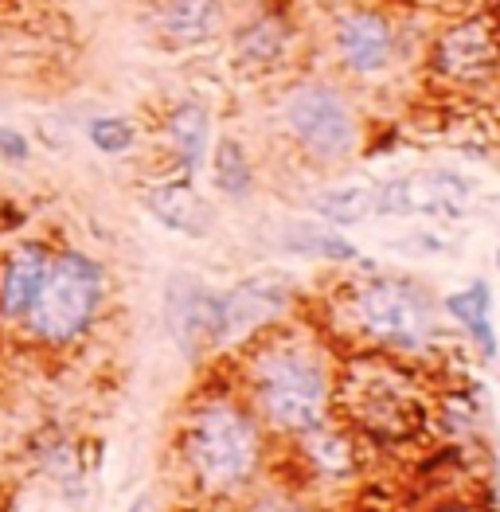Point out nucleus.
<instances>
[{"instance_id": "18", "label": "nucleus", "mask_w": 500, "mask_h": 512, "mask_svg": "<svg viewBox=\"0 0 500 512\" xmlns=\"http://www.w3.org/2000/svg\"><path fill=\"white\" fill-rule=\"evenodd\" d=\"M282 247L290 255L301 258H321V262H364L360 247H352L336 227L321 223V219H293L282 227Z\"/></svg>"}, {"instance_id": "8", "label": "nucleus", "mask_w": 500, "mask_h": 512, "mask_svg": "<svg viewBox=\"0 0 500 512\" xmlns=\"http://www.w3.org/2000/svg\"><path fill=\"white\" fill-rule=\"evenodd\" d=\"M430 67L438 79L458 86H481L500 75V24L489 12L465 16L450 24L434 47H430Z\"/></svg>"}, {"instance_id": "5", "label": "nucleus", "mask_w": 500, "mask_h": 512, "mask_svg": "<svg viewBox=\"0 0 500 512\" xmlns=\"http://www.w3.org/2000/svg\"><path fill=\"white\" fill-rule=\"evenodd\" d=\"M278 118L293 145L321 169L348 165L360 149V118L340 83H329V79L293 83L282 94Z\"/></svg>"}, {"instance_id": "6", "label": "nucleus", "mask_w": 500, "mask_h": 512, "mask_svg": "<svg viewBox=\"0 0 500 512\" xmlns=\"http://www.w3.org/2000/svg\"><path fill=\"white\" fill-rule=\"evenodd\" d=\"M352 376H360V395H356V423L372 434H411L418 423H426V403L415 395L411 376L391 364L387 352H368L356 356Z\"/></svg>"}, {"instance_id": "21", "label": "nucleus", "mask_w": 500, "mask_h": 512, "mask_svg": "<svg viewBox=\"0 0 500 512\" xmlns=\"http://www.w3.org/2000/svg\"><path fill=\"white\" fill-rule=\"evenodd\" d=\"M297 442H301V450H305V462L317 466L321 473H329V477H348V473H356V446H352V438H348L344 430L321 423V427L297 434Z\"/></svg>"}, {"instance_id": "22", "label": "nucleus", "mask_w": 500, "mask_h": 512, "mask_svg": "<svg viewBox=\"0 0 500 512\" xmlns=\"http://www.w3.org/2000/svg\"><path fill=\"white\" fill-rule=\"evenodd\" d=\"M86 141L106 157H122L137 145V126L122 114H102L86 126Z\"/></svg>"}, {"instance_id": "7", "label": "nucleus", "mask_w": 500, "mask_h": 512, "mask_svg": "<svg viewBox=\"0 0 500 512\" xmlns=\"http://www.w3.org/2000/svg\"><path fill=\"white\" fill-rule=\"evenodd\" d=\"M297 309V282L282 270H262L219 290V352L243 348L258 333L282 325Z\"/></svg>"}, {"instance_id": "9", "label": "nucleus", "mask_w": 500, "mask_h": 512, "mask_svg": "<svg viewBox=\"0 0 500 512\" xmlns=\"http://www.w3.org/2000/svg\"><path fill=\"white\" fill-rule=\"evenodd\" d=\"M165 325L184 360L204 364L219 352V290L192 274H172L165 282Z\"/></svg>"}, {"instance_id": "25", "label": "nucleus", "mask_w": 500, "mask_h": 512, "mask_svg": "<svg viewBox=\"0 0 500 512\" xmlns=\"http://www.w3.org/2000/svg\"><path fill=\"white\" fill-rule=\"evenodd\" d=\"M438 512H473V509H461V505H446V509H438Z\"/></svg>"}, {"instance_id": "12", "label": "nucleus", "mask_w": 500, "mask_h": 512, "mask_svg": "<svg viewBox=\"0 0 500 512\" xmlns=\"http://www.w3.org/2000/svg\"><path fill=\"white\" fill-rule=\"evenodd\" d=\"M149 28L165 51H196L227 32L223 0H157L149 12Z\"/></svg>"}, {"instance_id": "16", "label": "nucleus", "mask_w": 500, "mask_h": 512, "mask_svg": "<svg viewBox=\"0 0 500 512\" xmlns=\"http://www.w3.org/2000/svg\"><path fill=\"white\" fill-rule=\"evenodd\" d=\"M442 313L461 325V333L473 341V348L485 356V360H497L500 341H497V325H493V286L485 278H473L465 290H454L438 301Z\"/></svg>"}, {"instance_id": "20", "label": "nucleus", "mask_w": 500, "mask_h": 512, "mask_svg": "<svg viewBox=\"0 0 500 512\" xmlns=\"http://www.w3.org/2000/svg\"><path fill=\"white\" fill-rule=\"evenodd\" d=\"M313 215L329 227H356L368 215H375V188L368 184H336V188H321L309 200Z\"/></svg>"}, {"instance_id": "26", "label": "nucleus", "mask_w": 500, "mask_h": 512, "mask_svg": "<svg viewBox=\"0 0 500 512\" xmlns=\"http://www.w3.org/2000/svg\"><path fill=\"white\" fill-rule=\"evenodd\" d=\"M493 262H497V270H500V247H497V258H493Z\"/></svg>"}, {"instance_id": "3", "label": "nucleus", "mask_w": 500, "mask_h": 512, "mask_svg": "<svg viewBox=\"0 0 500 512\" xmlns=\"http://www.w3.org/2000/svg\"><path fill=\"white\" fill-rule=\"evenodd\" d=\"M340 313L360 341L387 356H426L442 337V305L407 274H368L352 282Z\"/></svg>"}, {"instance_id": "23", "label": "nucleus", "mask_w": 500, "mask_h": 512, "mask_svg": "<svg viewBox=\"0 0 500 512\" xmlns=\"http://www.w3.org/2000/svg\"><path fill=\"white\" fill-rule=\"evenodd\" d=\"M0 161L8 165H28L32 161V141L12 126H0Z\"/></svg>"}, {"instance_id": "10", "label": "nucleus", "mask_w": 500, "mask_h": 512, "mask_svg": "<svg viewBox=\"0 0 500 512\" xmlns=\"http://www.w3.org/2000/svg\"><path fill=\"white\" fill-rule=\"evenodd\" d=\"M333 55L352 79H375L395 67L399 32L379 8H344L333 20Z\"/></svg>"}, {"instance_id": "13", "label": "nucleus", "mask_w": 500, "mask_h": 512, "mask_svg": "<svg viewBox=\"0 0 500 512\" xmlns=\"http://www.w3.org/2000/svg\"><path fill=\"white\" fill-rule=\"evenodd\" d=\"M141 204L145 212L153 215L161 227L184 235V239H208L215 231V208L196 192V184L184 176V180H161V184H149L141 192Z\"/></svg>"}, {"instance_id": "2", "label": "nucleus", "mask_w": 500, "mask_h": 512, "mask_svg": "<svg viewBox=\"0 0 500 512\" xmlns=\"http://www.w3.org/2000/svg\"><path fill=\"white\" fill-rule=\"evenodd\" d=\"M266 458V427L250 411L243 395L208 391L188 407L180 427V466L196 493L204 497H235L262 470Z\"/></svg>"}, {"instance_id": "1", "label": "nucleus", "mask_w": 500, "mask_h": 512, "mask_svg": "<svg viewBox=\"0 0 500 512\" xmlns=\"http://www.w3.org/2000/svg\"><path fill=\"white\" fill-rule=\"evenodd\" d=\"M239 384L258 423L286 438L329 423V411L336 403L329 352L317 337L290 329L286 321L243 344Z\"/></svg>"}, {"instance_id": "14", "label": "nucleus", "mask_w": 500, "mask_h": 512, "mask_svg": "<svg viewBox=\"0 0 500 512\" xmlns=\"http://www.w3.org/2000/svg\"><path fill=\"white\" fill-rule=\"evenodd\" d=\"M51 247L40 239L16 243L4 262H0V321L4 325H20L32 309V301L40 294L43 270H47Z\"/></svg>"}, {"instance_id": "15", "label": "nucleus", "mask_w": 500, "mask_h": 512, "mask_svg": "<svg viewBox=\"0 0 500 512\" xmlns=\"http://www.w3.org/2000/svg\"><path fill=\"white\" fill-rule=\"evenodd\" d=\"M293 47V24L282 16V12H254L243 24H235L231 32V55L243 63V67H254V71H266L274 63H282Z\"/></svg>"}, {"instance_id": "11", "label": "nucleus", "mask_w": 500, "mask_h": 512, "mask_svg": "<svg viewBox=\"0 0 500 512\" xmlns=\"http://www.w3.org/2000/svg\"><path fill=\"white\" fill-rule=\"evenodd\" d=\"M469 180L450 169H426L375 184V215H461Z\"/></svg>"}, {"instance_id": "19", "label": "nucleus", "mask_w": 500, "mask_h": 512, "mask_svg": "<svg viewBox=\"0 0 500 512\" xmlns=\"http://www.w3.org/2000/svg\"><path fill=\"white\" fill-rule=\"evenodd\" d=\"M211 184L227 196V200H250L254 196V165L247 157V145L239 137H215L211 141Z\"/></svg>"}, {"instance_id": "24", "label": "nucleus", "mask_w": 500, "mask_h": 512, "mask_svg": "<svg viewBox=\"0 0 500 512\" xmlns=\"http://www.w3.org/2000/svg\"><path fill=\"white\" fill-rule=\"evenodd\" d=\"M129 512H153V505H149V497H137V501H133V509Z\"/></svg>"}, {"instance_id": "4", "label": "nucleus", "mask_w": 500, "mask_h": 512, "mask_svg": "<svg viewBox=\"0 0 500 512\" xmlns=\"http://www.w3.org/2000/svg\"><path fill=\"white\" fill-rule=\"evenodd\" d=\"M106 301V266L86 251L63 247L51 251L40 294L32 301L20 329L43 348H71L90 333Z\"/></svg>"}, {"instance_id": "17", "label": "nucleus", "mask_w": 500, "mask_h": 512, "mask_svg": "<svg viewBox=\"0 0 500 512\" xmlns=\"http://www.w3.org/2000/svg\"><path fill=\"white\" fill-rule=\"evenodd\" d=\"M165 137L180 161L184 176L192 180L196 172L204 169L211 153V114L204 102H176L172 110L165 114Z\"/></svg>"}, {"instance_id": "27", "label": "nucleus", "mask_w": 500, "mask_h": 512, "mask_svg": "<svg viewBox=\"0 0 500 512\" xmlns=\"http://www.w3.org/2000/svg\"><path fill=\"white\" fill-rule=\"evenodd\" d=\"M0 110H4V98H0Z\"/></svg>"}]
</instances>
